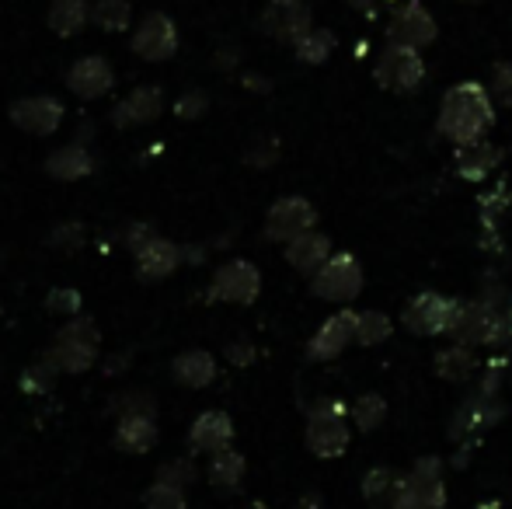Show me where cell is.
Instances as JSON below:
<instances>
[{
	"instance_id": "obj_1",
	"label": "cell",
	"mask_w": 512,
	"mask_h": 509,
	"mask_svg": "<svg viewBox=\"0 0 512 509\" xmlns=\"http://www.w3.org/2000/svg\"><path fill=\"white\" fill-rule=\"evenodd\" d=\"M495 126V98L481 81H460L439 102L436 129L439 136L453 143V147H474L485 143V136Z\"/></svg>"
},
{
	"instance_id": "obj_2",
	"label": "cell",
	"mask_w": 512,
	"mask_h": 509,
	"mask_svg": "<svg viewBox=\"0 0 512 509\" xmlns=\"http://www.w3.org/2000/svg\"><path fill=\"white\" fill-rule=\"evenodd\" d=\"M98 325L84 314L70 318L67 325L56 332V342L53 349L46 353V360L53 363L60 374H88L91 367L98 363Z\"/></svg>"
},
{
	"instance_id": "obj_3",
	"label": "cell",
	"mask_w": 512,
	"mask_h": 509,
	"mask_svg": "<svg viewBox=\"0 0 512 509\" xmlns=\"http://www.w3.org/2000/svg\"><path fill=\"white\" fill-rule=\"evenodd\" d=\"M345 415H349V408L338 398H324L310 408L307 433H304L310 454L321 457V461H335V457H342L345 450H349L352 433H349V426H345Z\"/></svg>"
},
{
	"instance_id": "obj_4",
	"label": "cell",
	"mask_w": 512,
	"mask_h": 509,
	"mask_svg": "<svg viewBox=\"0 0 512 509\" xmlns=\"http://www.w3.org/2000/svg\"><path fill=\"white\" fill-rule=\"evenodd\" d=\"M391 509H446V485H443V461L422 457L408 475L398 478V492Z\"/></svg>"
},
{
	"instance_id": "obj_5",
	"label": "cell",
	"mask_w": 512,
	"mask_h": 509,
	"mask_svg": "<svg viewBox=\"0 0 512 509\" xmlns=\"http://www.w3.org/2000/svg\"><path fill=\"white\" fill-rule=\"evenodd\" d=\"M363 283L366 279L359 258L349 252H335L310 276V293L317 300H328V304H352L363 293Z\"/></svg>"
},
{
	"instance_id": "obj_6",
	"label": "cell",
	"mask_w": 512,
	"mask_h": 509,
	"mask_svg": "<svg viewBox=\"0 0 512 509\" xmlns=\"http://www.w3.org/2000/svg\"><path fill=\"white\" fill-rule=\"evenodd\" d=\"M460 307H464V300H450L443 293L425 290L408 300L405 314H401V325L411 335H450L460 318Z\"/></svg>"
},
{
	"instance_id": "obj_7",
	"label": "cell",
	"mask_w": 512,
	"mask_h": 509,
	"mask_svg": "<svg viewBox=\"0 0 512 509\" xmlns=\"http://www.w3.org/2000/svg\"><path fill=\"white\" fill-rule=\"evenodd\" d=\"M373 77H377V84L384 91L411 95V91H418L425 81V60L418 49L387 42V49L377 56V63H373Z\"/></svg>"
},
{
	"instance_id": "obj_8",
	"label": "cell",
	"mask_w": 512,
	"mask_h": 509,
	"mask_svg": "<svg viewBox=\"0 0 512 509\" xmlns=\"http://www.w3.org/2000/svg\"><path fill=\"white\" fill-rule=\"evenodd\" d=\"M314 224H317V210L310 199L283 196L269 206V213H265V238L276 241V245H290V241H297L314 231Z\"/></svg>"
},
{
	"instance_id": "obj_9",
	"label": "cell",
	"mask_w": 512,
	"mask_h": 509,
	"mask_svg": "<svg viewBox=\"0 0 512 509\" xmlns=\"http://www.w3.org/2000/svg\"><path fill=\"white\" fill-rule=\"evenodd\" d=\"M258 293H262V272L248 258H234V262L220 265L209 283V300H220V304H255Z\"/></svg>"
},
{
	"instance_id": "obj_10",
	"label": "cell",
	"mask_w": 512,
	"mask_h": 509,
	"mask_svg": "<svg viewBox=\"0 0 512 509\" xmlns=\"http://www.w3.org/2000/svg\"><path fill=\"white\" fill-rule=\"evenodd\" d=\"M436 35H439L436 18H432V11L422 4V0H408V4H401L398 11H394L391 25H387V42L418 49V53H422L425 46H432Z\"/></svg>"
},
{
	"instance_id": "obj_11",
	"label": "cell",
	"mask_w": 512,
	"mask_h": 509,
	"mask_svg": "<svg viewBox=\"0 0 512 509\" xmlns=\"http://www.w3.org/2000/svg\"><path fill=\"white\" fill-rule=\"evenodd\" d=\"M258 25L276 42H293L297 46L310 28H314V11H310V4H304V0H269Z\"/></svg>"
},
{
	"instance_id": "obj_12",
	"label": "cell",
	"mask_w": 512,
	"mask_h": 509,
	"mask_svg": "<svg viewBox=\"0 0 512 509\" xmlns=\"http://www.w3.org/2000/svg\"><path fill=\"white\" fill-rule=\"evenodd\" d=\"M133 53L147 63H164L178 53V28L164 11H154L136 25Z\"/></svg>"
},
{
	"instance_id": "obj_13",
	"label": "cell",
	"mask_w": 512,
	"mask_h": 509,
	"mask_svg": "<svg viewBox=\"0 0 512 509\" xmlns=\"http://www.w3.org/2000/svg\"><path fill=\"white\" fill-rule=\"evenodd\" d=\"M356 325H359V311H352V307L335 311L331 318H324V325L317 328L314 339L307 342V356H310V360H317V363L342 356L345 349L356 342Z\"/></svg>"
},
{
	"instance_id": "obj_14",
	"label": "cell",
	"mask_w": 512,
	"mask_h": 509,
	"mask_svg": "<svg viewBox=\"0 0 512 509\" xmlns=\"http://www.w3.org/2000/svg\"><path fill=\"white\" fill-rule=\"evenodd\" d=\"M11 123L18 129L32 136H49L56 133L63 123V102L53 95H28V98H18V102L7 109Z\"/></svg>"
},
{
	"instance_id": "obj_15",
	"label": "cell",
	"mask_w": 512,
	"mask_h": 509,
	"mask_svg": "<svg viewBox=\"0 0 512 509\" xmlns=\"http://www.w3.org/2000/svg\"><path fill=\"white\" fill-rule=\"evenodd\" d=\"M161 112H164V91L157 84H140V88H133L112 109V126L115 129L147 126L154 119H161Z\"/></svg>"
},
{
	"instance_id": "obj_16",
	"label": "cell",
	"mask_w": 512,
	"mask_h": 509,
	"mask_svg": "<svg viewBox=\"0 0 512 509\" xmlns=\"http://www.w3.org/2000/svg\"><path fill=\"white\" fill-rule=\"evenodd\" d=\"M112 84H115V70L105 56H81V60H74L67 70V88L74 91L77 98H84V102L108 95Z\"/></svg>"
},
{
	"instance_id": "obj_17",
	"label": "cell",
	"mask_w": 512,
	"mask_h": 509,
	"mask_svg": "<svg viewBox=\"0 0 512 509\" xmlns=\"http://www.w3.org/2000/svg\"><path fill=\"white\" fill-rule=\"evenodd\" d=\"M182 262H185L182 248H178L175 241H168V238L157 234V238L150 241L140 255H136V272H140L143 283H161V279H168Z\"/></svg>"
},
{
	"instance_id": "obj_18",
	"label": "cell",
	"mask_w": 512,
	"mask_h": 509,
	"mask_svg": "<svg viewBox=\"0 0 512 509\" xmlns=\"http://www.w3.org/2000/svg\"><path fill=\"white\" fill-rule=\"evenodd\" d=\"M95 168H98V157L91 154L88 143H77V140L46 157V175L56 178V182H77V178H88Z\"/></svg>"
},
{
	"instance_id": "obj_19",
	"label": "cell",
	"mask_w": 512,
	"mask_h": 509,
	"mask_svg": "<svg viewBox=\"0 0 512 509\" xmlns=\"http://www.w3.org/2000/svg\"><path fill=\"white\" fill-rule=\"evenodd\" d=\"M230 440H234V422H230L227 412H203L189 429V443L199 454L230 450Z\"/></svg>"
},
{
	"instance_id": "obj_20",
	"label": "cell",
	"mask_w": 512,
	"mask_h": 509,
	"mask_svg": "<svg viewBox=\"0 0 512 509\" xmlns=\"http://www.w3.org/2000/svg\"><path fill=\"white\" fill-rule=\"evenodd\" d=\"M171 377H175L182 387H192V391H203L216 381V356L206 353V349H189V353H178L175 363H171Z\"/></svg>"
},
{
	"instance_id": "obj_21",
	"label": "cell",
	"mask_w": 512,
	"mask_h": 509,
	"mask_svg": "<svg viewBox=\"0 0 512 509\" xmlns=\"http://www.w3.org/2000/svg\"><path fill=\"white\" fill-rule=\"evenodd\" d=\"M283 255H286V262H290L297 272H304V276H314V272L321 269V265L328 262V258L335 255V252H331V238H328V234L310 231V234H304V238L290 241V245L283 248Z\"/></svg>"
},
{
	"instance_id": "obj_22",
	"label": "cell",
	"mask_w": 512,
	"mask_h": 509,
	"mask_svg": "<svg viewBox=\"0 0 512 509\" xmlns=\"http://www.w3.org/2000/svg\"><path fill=\"white\" fill-rule=\"evenodd\" d=\"M157 443V422L154 415H122L115 426V447L122 454H147Z\"/></svg>"
},
{
	"instance_id": "obj_23",
	"label": "cell",
	"mask_w": 512,
	"mask_h": 509,
	"mask_svg": "<svg viewBox=\"0 0 512 509\" xmlns=\"http://www.w3.org/2000/svg\"><path fill=\"white\" fill-rule=\"evenodd\" d=\"M91 21V4L88 0H53L46 14L49 32H56L60 39H74L84 32V25Z\"/></svg>"
},
{
	"instance_id": "obj_24",
	"label": "cell",
	"mask_w": 512,
	"mask_h": 509,
	"mask_svg": "<svg viewBox=\"0 0 512 509\" xmlns=\"http://www.w3.org/2000/svg\"><path fill=\"white\" fill-rule=\"evenodd\" d=\"M502 161V150L495 143H474V147H460L457 150V175L467 182H485Z\"/></svg>"
},
{
	"instance_id": "obj_25",
	"label": "cell",
	"mask_w": 512,
	"mask_h": 509,
	"mask_svg": "<svg viewBox=\"0 0 512 509\" xmlns=\"http://www.w3.org/2000/svg\"><path fill=\"white\" fill-rule=\"evenodd\" d=\"M244 471H248V464H244V457L237 450H220V454L209 457V485L216 492H223V496L241 489Z\"/></svg>"
},
{
	"instance_id": "obj_26",
	"label": "cell",
	"mask_w": 512,
	"mask_h": 509,
	"mask_svg": "<svg viewBox=\"0 0 512 509\" xmlns=\"http://www.w3.org/2000/svg\"><path fill=\"white\" fill-rule=\"evenodd\" d=\"M474 370H478V360H474V349L457 346V342H453L450 349H443V353L436 356V374L443 377V381L460 384V381H467V377H471Z\"/></svg>"
},
{
	"instance_id": "obj_27",
	"label": "cell",
	"mask_w": 512,
	"mask_h": 509,
	"mask_svg": "<svg viewBox=\"0 0 512 509\" xmlns=\"http://www.w3.org/2000/svg\"><path fill=\"white\" fill-rule=\"evenodd\" d=\"M91 21H95L102 32L119 35L133 25V4H129V0H98V4L91 7Z\"/></svg>"
},
{
	"instance_id": "obj_28",
	"label": "cell",
	"mask_w": 512,
	"mask_h": 509,
	"mask_svg": "<svg viewBox=\"0 0 512 509\" xmlns=\"http://www.w3.org/2000/svg\"><path fill=\"white\" fill-rule=\"evenodd\" d=\"M349 415H352V422H356V429H363V433H373V429L384 426V419H387V401L380 398L377 391L359 394V398L352 401Z\"/></svg>"
},
{
	"instance_id": "obj_29",
	"label": "cell",
	"mask_w": 512,
	"mask_h": 509,
	"mask_svg": "<svg viewBox=\"0 0 512 509\" xmlns=\"http://www.w3.org/2000/svg\"><path fill=\"white\" fill-rule=\"evenodd\" d=\"M335 35L328 32V28H310V32L304 35V39L297 42V60L300 63H310V67H317V63H324L331 53H335Z\"/></svg>"
},
{
	"instance_id": "obj_30",
	"label": "cell",
	"mask_w": 512,
	"mask_h": 509,
	"mask_svg": "<svg viewBox=\"0 0 512 509\" xmlns=\"http://www.w3.org/2000/svg\"><path fill=\"white\" fill-rule=\"evenodd\" d=\"M394 332V321L384 311H359V325H356V342L359 346H380L387 342Z\"/></svg>"
},
{
	"instance_id": "obj_31",
	"label": "cell",
	"mask_w": 512,
	"mask_h": 509,
	"mask_svg": "<svg viewBox=\"0 0 512 509\" xmlns=\"http://www.w3.org/2000/svg\"><path fill=\"white\" fill-rule=\"evenodd\" d=\"M394 492H398V475H394L391 468H373L363 475V499L370 506H380V503H387V499H394Z\"/></svg>"
},
{
	"instance_id": "obj_32",
	"label": "cell",
	"mask_w": 512,
	"mask_h": 509,
	"mask_svg": "<svg viewBox=\"0 0 512 509\" xmlns=\"http://www.w3.org/2000/svg\"><path fill=\"white\" fill-rule=\"evenodd\" d=\"M56 374H60V370H56L53 363L42 356V363H32V367L21 370L18 384H21V391H25V394H49V391H53V384H56Z\"/></svg>"
},
{
	"instance_id": "obj_33",
	"label": "cell",
	"mask_w": 512,
	"mask_h": 509,
	"mask_svg": "<svg viewBox=\"0 0 512 509\" xmlns=\"http://www.w3.org/2000/svg\"><path fill=\"white\" fill-rule=\"evenodd\" d=\"M143 506H147V509H185L189 503H185V489L154 482L147 492H143Z\"/></svg>"
},
{
	"instance_id": "obj_34",
	"label": "cell",
	"mask_w": 512,
	"mask_h": 509,
	"mask_svg": "<svg viewBox=\"0 0 512 509\" xmlns=\"http://www.w3.org/2000/svg\"><path fill=\"white\" fill-rule=\"evenodd\" d=\"M81 304H84V297H81V290H74V286H56V290L46 293V307L53 314H70V318H77V314H81Z\"/></svg>"
},
{
	"instance_id": "obj_35",
	"label": "cell",
	"mask_w": 512,
	"mask_h": 509,
	"mask_svg": "<svg viewBox=\"0 0 512 509\" xmlns=\"http://www.w3.org/2000/svg\"><path fill=\"white\" fill-rule=\"evenodd\" d=\"M108 408H112L119 419L122 415H154V398H150L147 391H126V394H119Z\"/></svg>"
},
{
	"instance_id": "obj_36",
	"label": "cell",
	"mask_w": 512,
	"mask_h": 509,
	"mask_svg": "<svg viewBox=\"0 0 512 509\" xmlns=\"http://www.w3.org/2000/svg\"><path fill=\"white\" fill-rule=\"evenodd\" d=\"M46 241L56 248V252H77V248L84 245V227L77 224V220H67V224L53 227Z\"/></svg>"
},
{
	"instance_id": "obj_37",
	"label": "cell",
	"mask_w": 512,
	"mask_h": 509,
	"mask_svg": "<svg viewBox=\"0 0 512 509\" xmlns=\"http://www.w3.org/2000/svg\"><path fill=\"white\" fill-rule=\"evenodd\" d=\"M192 478H196V468H192L189 457H178V461L161 464V471H157V482H164V485H178V489H185V485H192Z\"/></svg>"
},
{
	"instance_id": "obj_38",
	"label": "cell",
	"mask_w": 512,
	"mask_h": 509,
	"mask_svg": "<svg viewBox=\"0 0 512 509\" xmlns=\"http://www.w3.org/2000/svg\"><path fill=\"white\" fill-rule=\"evenodd\" d=\"M206 109H209V95H206V91H199V88L185 91V95L175 102V116L178 119H203Z\"/></svg>"
},
{
	"instance_id": "obj_39",
	"label": "cell",
	"mask_w": 512,
	"mask_h": 509,
	"mask_svg": "<svg viewBox=\"0 0 512 509\" xmlns=\"http://www.w3.org/2000/svg\"><path fill=\"white\" fill-rule=\"evenodd\" d=\"M492 98L499 105H506V109H512V63H495L492 70Z\"/></svg>"
},
{
	"instance_id": "obj_40",
	"label": "cell",
	"mask_w": 512,
	"mask_h": 509,
	"mask_svg": "<svg viewBox=\"0 0 512 509\" xmlns=\"http://www.w3.org/2000/svg\"><path fill=\"white\" fill-rule=\"evenodd\" d=\"M154 238H157V231H154L150 224H133V227L126 231V248H129L133 255H140L143 248H147Z\"/></svg>"
},
{
	"instance_id": "obj_41",
	"label": "cell",
	"mask_w": 512,
	"mask_h": 509,
	"mask_svg": "<svg viewBox=\"0 0 512 509\" xmlns=\"http://www.w3.org/2000/svg\"><path fill=\"white\" fill-rule=\"evenodd\" d=\"M227 360L234 363V367H248L251 360H255V346H251L248 339H237L227 346Z\"/></svg>"
},
{
	"instance_id": "obj_42",
	"label": "cell",
	"mask_w": 512,
	"mask_h": 509,
	"mask_svg": "<svg viewBox=\"0 0 512 509\" xmlns=\"http://www.w3.org/2000/svg\"><path fill=\"white\" fill-rule=\"evenodd\" d=\"M272 161H276V143L272 147H255L248 154V164H255V168H269Z\"/></svg>"
},
{
	"instance_id": "obj_43",
	"label": "cell",
	"mask_w": 512,
	"mask_h": 509,
	"mask_svg": "<svg viewBox=\"0 0 512 509\" xmlns=\"http://www.w3.org/2000/svg\"><path fill=\"white\" fill-rule=\"evenodd\" d=\"M126 367H129V353H115V356H108V363H105V374H108V377H119Z\"/></svg>"
},
{
	"instance_id": "obj_44",
	"label": "cell",
	"mask_w": 512,
	"mask_h": 509,
	"mask_svg": "<svg viewBox=\"0 0 512 509\" xmlns=\"http://www.w3.org/2000/svg\"><path fill=\"white\" fill-rule=\"evenodd\" d=\"M213 67H216V70H230V67H237V49H220V53L213 56Z\"/></svg>"
},
{
	"instance_id": "obj_45",
	"label": "cell",
	"mask_w": 512,
	"mask_h": 509,
	"mask_svg": "<svg viewBox=\"0 0 512 509\" xmlns=\"http://www.w3.org/2000/svg\"><path fill=\"white\" fill-rule=\"evenodd\" d=\"M262 81H265V77H255V74L244 77V84H248L251 91H269V84H262Z\"/></svg>"
},
{
	"instance_id": "obj_46",
	"label": "cell",
	"mask_w": 512,
	"mask_h": 509,
	"mask_svg": "<svg viewBox=\"0 0 512 509\" xmlns=\"http://www.w3.org/2000/svg\"><path fill=\"white\" fill-rule=\"evenodd\" d=\"M345 4H349V7H356V11H370V4H373V0H345Z\"/></svg>"
},
{
	"instance_id": "obj_47",
	"label": "cell",
	"mask_w": 512,
	"mask_h": 509,
	"mask_svg": "<svg viewBox=\"0 0 512 509\" xmlns=\"http://www.w3.org/2000/svg\"><path fill=\"white\" fill-rule=\"evenodd\" d=\"M317 506H321V499H317V496H304V503H300L297 509H317Z\"/></svg>"
},
{
	"instance_id": "obj_48",
	"label": "cell",
	"mask_w": 512,
	"mask_h": 509,
	"mask_svg": "<svg viewBox=\"0 0 512 509\" xmlns=\"http://www.w3.org/2000/svg\"><path fill=\"white\" fill-rule=\"evenodd\" d=\"M474 509H502V503H485V506H474Z\"/></svg>"
},
{
	"instance_id": "obj_49",
	"label": "cell",
	"mask_w": 512,
	"mask_h": 509,
	"mask_svg": "<svg viewBox=\"0 0 512 509\" xmlns=\"http://www.w3.org/2000/svg\"><path fill=\"white\" fill-rule=\"evenodd\" d=\"M460 4H481V0H460Z\"/></svg>"
}]
</instances>
